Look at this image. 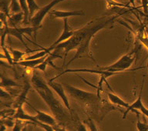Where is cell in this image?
<instances>
[{"label": "cell", "mask_w": 148, "mask_h": 131, "mask_svg": "<svg viewBox=\"0 0 148 131\" xmlns=\"http://www.w3.org/2000/svg\"><path fill=\"white\" fill-rule=\"evenodd\" d=\"M47 83L49 85V86L53 89V91H55L56 93L59 96V97L61 99V100H62L63 104H64L65 107H66L67 110L70 112V114H73L69 99H68L67 94L66 93V91H65V89L63 88V86L60 83H56L54 80H47Z\"/></svg>", "instance_id": "cell-7"}, {"label": "cell", "mask_w": 148, "mask_h": 131, "mask_svg": "<svg viewBox=\"0 0 148 131\" xmlns=\"http://www.w3.org/2000/svg\"><path fill=\"white\" fill-rule=\"evenodd\" d=\"M30 90V84L28 81H25V84H24V88H23V91L20 94L18 95V97L16 98V99L14 101L12 104V108L17 109L19 106H23V104L27 103L26 101V97H27V94L29 91Z\"/></svg>", "instance_id": "cell-11"}, {"label": "cell", "mask_w": 148, "mask_h": 131, "mask_svg": "<svg viewBox=\"0 0 148 131\" xmlns=\"http://www.w3.org/2000/svg\"><path fill=\"white\" fill-rule=\"evenodd\" d=\"M18 2L20 4L21 9H22V12L24 13V20L23 23L24 24L26 23H29V9L28 6L27 0H18Z\"/></svg>", "instance_id": "cell-15"}, {"label": "cell", "mask_w": 148, "mask_h": 131, "mask_svg": "<svg viewBox=\"0 0 148 131\" xmlns=\"http://www.w3.org/2000/svg\"><path fill=\"white\" fill-rule=\"evenodd\" d=\"M1 47H2V51L4 52L5 57V59L7 60L8 62H9L10 65H13L15 62H14V61H13V58H12V56L11 53H10V52H9L8 49L5 47V46H1Z\"/></svg>", "instance_id": "cell-21"}, {"label": "cell", "mask_w": 148, "mask_h": 131, "mask_svg": "<svg viewBox=\"0 0 148 131\" xmlns=\"http://www.w3.org/2000/svg\"><path fill=\"white\" fill-rule=\"evenodd\" d=\"M143 84H144V78L143 80V82H142V86H141V90L140 91V93H139L138 98L135 100L134 103H133L132 104H130V106H129V108L127 109V110L125 111L124 113H123V119H125L126 117H127V113H129L130 111L134 110H139L141 111V113H143V115L147 117H148V109H147L143 105V102H142V92H143Z\"/></svg>", "instance_id": "cell-8"}, {"label": "cell", "mask_w": 148, "mask_h": 131, "mask_svg": "<svg viewBox=\"0 0 148 131\" xmlns=\"http://www.w3.org/2000/svg\"><path fill=\"white\" fill-rule=\"evenodd\" d=\"M85 123L90 127V130H98V128H97V127H95V125L94 123H93V121H92V119H89L87 121H85Z\"/></svg>", "instance_id": "cell-23"}, {"label": "cell", "mask_w": 148, "mask_h": 131, "mask_svg": "<svg viewBox=\"0 0 148 131\" xmlns=\"http://www.w3.org/2000/svg\"><path fill=\"white\" fill-rule=\"evenodd\" d=\"M50 54V53H49ZM49 54L44 56L41 58H38V59H34V60H24L23 61H19L18 62V64L19 66H22V67H24L25 68H29V69H34L35 67L39 65L42 62H43L45 61L47 56H49Z\"/></svg>", "instance_id": "cell-12"}, {"label": "cell", "mask_w": 148, "mask_h": 131, "mask_svg": "<svg viewBox=\"0 0 148 131\" xmlns=\"http://www.w3.org/2000/svg\"><path fill=\"white\" fill-rule=\"evenodd\" d=\"M141 5L145 14H148V0H141Z\"/></svg>", "instance_id": "cell-24"}, {"label": "cell", "mask_w": 148, "mask_h": 131, "mask_svg": "<svg viewBox=\"0 0 148 131\" xmlns=\"http://www.w3.org/2000/svg\"><path fill=\"white\" fill-rule=\"evenodd\" d=\"M28 6L29 9V20L32 19V17L34 16V12L36 11H39L41 9L39 6V5L37 4L35 0H27Z\"/></svg>", "instance_id": "cell-17"}, {"label": "cell", "mask_w": 148, "mask_h": 131, "mask_svg": "<svg viewBox=\"0 0 148 131\" xmlns=\"http://www.w3.org/2000/svg\"><path fill=\"white\" fill-rule=\"evenodd\" d=\"M49 14L53 18L64 19L69 18L71 16H86L83 10H73V11H62V10H52L49 12Z\"/></svg>", "instance_id": "cell-9"}, {"label": "cell", "mask_w": 148, "mask_h": 131, "mask_svg": "<svg viewBox=\"0 0 148 131\" xmlns=\"http://www.w3.org/2000/svg\"><path fill=\"white\" fill-rule=\"evenodd\" d=\"M9 21V26L11 27H16V25L19 23L21 21L24 20V13L23 12L18 13L12 14L8 17Z\"/></svg>", "instance_id": "cell-14"}, {"label": "cell", "mask_w": 148, "mask_h": 131, "mask_svg": "<svg viewBox=\"0 0 148 131\" xmlns=\"http://www.w3.org/2000/svg\"><path fill=\"white\" fill-rule=\"evenodd\" d=\"M10 53H11L12 56V58H13L14 62H18L20 61V60L27 53H29V52H27V53H25V52H21V51L16 50V49H13L12 48H9Z\"/></svg>", "instance_id": "cell-18"}, {"label": "cell", "mask_w": 148, "mask_h": 131, "mask_svg": "<svg viewBox=\"0 0 148 131\" xmlns=\"http://www.w3.org/2000/svg\"><path fill=\"white\" fill-rule=\"evenodd\" d=\"M63 1H66V0H53L52 2H49V4L42 7L41 9H39V11H37L36 13L29 20V23H31L32 26L39 29L41 27L42 22L44 19V18L46 17V15L51 11L52 8L56 5L58 3L63 2Z\"/></svg>", "instance_id": "cell-5"}, {"label": "cell", "mask_w": 148, "mask_h": 131, "mask_svg": "<svg viewBox=\"0 0 148 131\" xmlns=\"http://www.w3.org/2000/svg\"><path fill=\"white\" fill-rule=\"evenodd\" d=\"M1 97H6V98H9L10 97V94H9V93H7L5 91H4V90H1Z\"/></svg>", "instance_id": "cell-25"}, {"label": "cell", "mask_w": 148, "mask_h": 131, "mask_svg": "<svg viewBox=\"0 0 148 131\" xmlns=\"http://www.w3.org/2000/svg\"><path fill=\"white\" fill-rule=\"evenodd\" d=\"M31 83L39 97L49 107L56 119L62 123L66 122L68 116L64 110V104L63 103L61 104L60 99L56 97L52 90L53 89L49 86L47 81L45 80L36 72H34L31 79Z\"/></svg>", "instance_id": "cell-2"}, {"label": "cell", "mask_w": 148, "mask_h": 131, "mask_svg": "<svg viewBox=\"0 0 148 131\" xmlns=\"http://www.w3.org/2000/svg\"><path fill=\"white\" fill-rule=\"evenodd\" d=\"M12 86H21V85L16 83L15 81L12 80L11 79L5 77L2 74L1 76V87H12Z\"/></svg>", "instance_id": "cell-16"}, {"label": "cell", "mask_w": 148, "mask_h": 131, "mask_svg": "<svg viewBox=\"0 0 148 131\" xmlns=\"http://www.w3.org/2000/svg\"><path fill=\"white\" fill-rule=\"evenodd\" d=\"M132 112H135L136 113V117H137V122H136V127L137 130L140 131H148V124L146 123L141 122L140 119V113L136 111V110H132Z\"/></svg>", "instance_id": "cell-19"}, {"label": "cell", "mask_w": 148, "mask_h": 131, "mask_svg": "<svg viewBox=\"0 0 148 131\" xmlns=\"http://www.w3.org/2000/svg\"><path fill=\"white\" fill-rule=\"evenodd\" d=\"M9 11L13 14L22 12L20 4L19 2H18V0H11V4L9 5Z\"/></svg>", "instance_id": "cell-20"}, {"label": "cell", "mask_w": 148, "mask_h": 131, "mask_svg": "<svg viewBox=\"0 0 148 131\" xmlns=\"http://www.w3.org/2000/svg\"><path fill=\"white\" fill-rule=\"evenodd\" d=\"M120 15H106V16H99L92 19L88 23H86L84 26H83L79 29L75 31V33L71 38L67 39L66 41L62 42L59 44L55 49H63L64 50V63L65 60L67 56V54L73 49H76V54L73 59L69 60L67 63L69 66L71 62L75 60H78L79 58H88L92 61L97 63L96 60L92 55L90 51V44L91 39L97 32L100 31L104 28L113 25L116 19Z\"/></svg>", "instance_id": "cell-1"}, {"label": "cell", "mask_w": 148, "mask_h": 131, "mask_svg": "<svg viewBox=\"0 0 148 131\" xmlns=\"http://www.w3.org/2000/svg\"><path fill=\"white\" fill-rule=\"evenodd\" d=\"M27 104L32 106V108L36 111V119L38 120V121H39V122L41 123H46V124L50 125L52 127L56 125V119L55 120V118L53 117L51 115H49V114H47V113H44L42 111H40L39 110H37V109H36L35 106H33L32 105L29 104L28 102Z\"/></svg>", "instance_id": "cell-10"}, {"label": "cell", "mask_w": 148, "mask_h": 131, "mask_svg": "<svg viewBox=\"0 0 148 131\" xmlns=\"http://www.w3.org/2000/svg\"><path fill=\"white\" fill-rule=\"evenodd\" d=\"M76 30V29L70 27V25L68 23V18L63 19V30H62V34L49 47L46 48V50L48 51L49 53H51V51L54 50L56 47L59 44H60L62 42L66 41L67 39H69V38H71L74 35V33H75Z\"/></svg>", "instance_id": "cell-6"}, {"label": "cell", "mask_w": 148, "mask_h": 131, "mask_svg": "<svg viewBox=\"0 0 148 131\" xmlns=\"http://www.w3.org/2000/svg\"><path fill=\"white\" fill-rule=\"evenodd\" d=\"M136 52L132 51L130 53H127L126 55L123 56L119 60L113 64L105 67H99V69H105V70H110L113 72H124L128 71L127 69L131 67L133 62L135 60V53Z\"/></svg>", "instance_id": "cell-4"}, {"label": "cell", "mask_w": 148, "mask_h": 131, "mask_svg": "<svg viewBox=\"0 0 148 131\" xmlns=\"http://www.w3.org/2000/svg\"><path fill=\"white\" fill-rule=\"evenodd\" d=\"M107 4L109 5V6L110 7H126L130 9V6L128 5H125L123 3H120V2H116L114 0H106Z\"/></svg>", "instance_id": "cell-22"}, {"label": "cell", "mask_w": 148, "mask_h": 131, "mask_svg": "<svg viewBox=\"0 0 148 131\" xmlns=\"http://www.w3.org/2000/svg\"><path fill=\"white\" fill-rule=\"evenodd\" d=\"M65 86L69 97L78 101L87 112L94 113L103 108L102 106L101 98L96 93L86 92L70 85H66Z\"/></svg>", "instance_id": "cell-3"}, {"label": "cell", "mask_w": 148, "mask_h": 131, "mask_svg": "<svg viewBox=\"0 0 148 131\" xmlns=\"http://www.w3.org/2000/svg\"><path fill=\"white\" fill-rule=\"evenodd\" d=\"M107 96H108L109 100L113 105H116V106H122V107H124L126 109L129 108V106H130V104L129 103H127L126 101H124L123 99H121L120 97H118L117 95H116L115 93H107Z\"/></svg>", "instance_id": "cell-13"}]
</instances>
